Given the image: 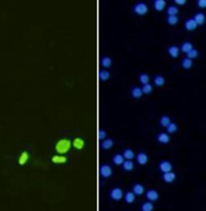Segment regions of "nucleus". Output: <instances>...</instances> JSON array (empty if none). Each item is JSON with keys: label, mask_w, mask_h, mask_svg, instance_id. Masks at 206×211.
<instances>
[{"label": "nucleus", "mask_w": 206, "mask_h": 211, "mask_svg": "<svg viewBox=\"0 0 206 211\" xmlns=\"http://www.w3.org/2000/svg\"><path fill=\"white\" fill-rule=\"evenodd\" d=\"M72 147V142L68 138H62L57 141L56 145H55V149L56 151L60 153V154H65L71 149Z\"/></svg>", "instance_id": "nucleus-1"}, {"label": "nucleus", "mask_w": 206, "mask_h": 211, "mask_svg": "<svg viewBox=\"0 0 206 211\" xmlns=\"http://www.w3.org/2000/svg\"><path fill=\"white\" fill-rule=\"evenodd\" d=\"M148 9V5L145 4V2H142V1L135 3L134 6V11L135 12V13H137L140 15H143V14L147 13Z\"/></svg>", "instance_id": "nucleus-2"}, {"label": "nucleus", "mask_w": 206, "mask_h": 211, "mask_svg": "<svg viewBox=\"0 0 206 211\" xmlns=\"http://www.w3.org/2000/svg\"><path fill=\"white\" fill-rule=\"evenodd\" d=\"M99 171H100V174L103 178H109L112 174V169H111V166L108 165H102L100 166Z\"/></svg>", "instance_id": "nucleus-3"}, {"label": "nucleus", "mask_w": 206, "mask_h": 211, "mask_svg": "<svg viewBox=\"0 0 206 211\" xmlns=\"http://www.w3.org/2000/svg\"><path fill=\"white\" fill-rule=\"evenodd\" d=\"M110 197H111V199H113V200H115V201H117V200H120L122 197H123V192H122V190L120 188H113L111 190V192H110Z\"/></svg>", "instance_id": "nucleus-4"}, {"label": "nucleus", "mask_w": 206, "mask_h": 211, "mask_svg": "<svg viewBox=\"0 0 206 211\" xmlns=\"http://www.w3.org/2000/svg\"><path fill=\"white\" fill-rule=\"evenodd\" d=\"M159 169L163 171V173H168V171H172V169H173V166L170 161L168 160H163L160 163L159 165Z\"/></svg>", "instance_id": "nucleus-5"}, {"label": "nucleus", "mask_w": 206, "mask_h": 211, "mask_svg": "<svg viewBox=\"0 0 206 211\" xmlns=\"http://www.w3.org/2000/svg\"><path fill=\"white\" fill-rule=\"evenodd\" d=\"M72 146H74L76 149L78 150H81V149H83L85 146V141H84V139L83 138H81V137H76V138H74V140H73V142H72Z\"/></svg>", "instance_id": "nucleus-6"}, {"label": "nucleus", "mask_w": 206, "mask_h": 211, "mask_svg": "<svg viewBox=\"0 0 206 211\" xmlns=\"http://www.w3.org/2000/svg\"><path fill=\"white\" fill-rule=\"evenodd\" d=\"M68 158L66 155L64 154H56L52 157V163H56V165H61V163H67Z\"/></svg>", "instance_id": "nucleus-7"}, {"label": "nucleus", "mask_w": 206, "mask_h": 211, "mask_svg": "<svg viewBox=\"0 0 206 211\" xmlns=\"http://www.w3.org/2000/svg\"><path fill=\"white\" fill-rule=\"evenodd\" d=\"M145 197H147L151 202L156 201V200L159 199V193L156 191V190L151 189V190H148V191H147V193H145Z\"/></svg>", "instance_id": "nucleus-8"}, {"label": "nucleus", "mask_w": 206, "mask_h": 211, "mask_svg": "<svg viewBox=\"0 0 206 211\" xmlns=\"http://www.w3.org/2000/svg\"><path fill=\"white\" fill-rule=\"evenodd\" d=\"M184 25H185V28H186V30L193 31V30H195V28H197L198 25L196 23V22L194 20V19H186V22H185Z\"/></svg>", "instance_id": "nucleus-9"}, {"label": "nucleus", "mask_w": 206, "mask_h": 211, "mask_svg": "<svg viewBox=\"0 0 206 211\" xmlns=\"http://www.w3.org/2000/svg\"><path fill=\"white\" fill-rule=\"evenodd\" d=\"M163 179L166 183H172L176 180V174L173 173V171H168V173H164L163 174Z\"/></svg>", "instance_id": "nucleus-10"}, {"label": "nucleus", "mask_w": 206, "mask_h": 211, "mask_svg": "<svg viewBox=\"0 0 206 211\" xmlns=\"http://www.w3.org/2000/svg\"><path fill=\"white\" fill-rule=\"evenodd\" d=\"M148 157L145 152H139L137 154V161L140 165H145V163H148Z\"/></svg>", "instance_id": "nucleus-11"}, {"label": "nucleus", "mask_w": 206, "mask_h": 211, "mask_svg": "<svg viewBox=\"0 0 206 211\" xmlns=\"http://www.w3.org/2000/svg\"><path fill=\"white\" fill-rule=\"evenodd\" d=\"M193 19H194V20L196 22L197 25H203V23L205 22L206 17H205V14L203 13V12H197V13H195Z\"/></svg>", "instance_id": "nucleus-12"}, {"label": "nucleus", "mask_w": 206, "mask_h": 211, "mask_svg": "<svg viewBox=\"0 0 206 211\" xmlns=\"http://www.w3.org/2000/svg\"><path fill=\"white\" fill-rule=\"evenodd\" d=\"M132 192L134 193L135 195H142L145 192V187L143 186L142 184H135L132 187Z\"/></svg>", "instance_id": "nucleus-13"}, {"label": "nucleus", "mask_w": 206, "mask_h": 211, "mask_svg": "<svg viewBox=\"0 0 206 211\" xmlns=\"http://www.w3.org/2000/svg\"><path fill=\"white\" fill-rule=\"evenodd\" d=\"M179 51H180L179 47H177L176 45H172L168 48V53L170 54L172 57H174V58L179 55Z\"/></svg>", "instance_id": "nucleus-14"}, {"label": "nucleus", "mask_w": 206, "mask_h": 211, "mask_svg": "<svg viewBox=\"0 0 206 211\" xmlns=\"http://www.w3.org/2000/svg\"><path fill=\"white\" fill-rule=\"evenodd\" d=\"M158 141L160 143H168L170 141V136L165 132H162L158 135Z\"/></svg>", "instance_id": "nucleus-15"}, {"label": "nucleus", "mask_w": 206, "mask_h": 211, "mask_svg": "<svg viewBox=\"0 0 206 211\" xmlns=\"http://www.w3.org/2000/svg\"><path fill=\"white\" fill-rule=\"evenodd\" d=\"M122 166H123V169L127 171H130L134 170V163L132 160H126L123 161V163H122Z\"/></svg>", "instance_id": "nucleus-16"}, {"label": "nucleus", "mask_w": 206, "mask_h": 211, "mask_svg": "<svg viewBox=\"0 0 206 211\" xmlns=\"http://www.w3.org/2000/svg\"><path fill=\"white\" fill-rule=\"evenodd\" d=\"M131 95L134 98H140V96L143 95V90H142V87H139V86H134L131 88Z\"/></svg>", "instance_id": "nucleus-17"}, {"label": "nucleus", "mask_w": 206, "mask_h": 211, "mask_svg": "<svg viewBox=\"0 0 206 211\" xmlns=\"http://www.w3.org/2000/svg\"><path fill=\"white\" fill-rule=\"evenodd\" d=\"M28 158H30V154H28V152L27 151H22L21 154H20V156H19V160H18V161H19V165H25V163H27Z\"/></svg>", "instance_id": "nucleus-18"}, {"label": "nucleus", "mask_w": 206, "mask_h": 211, "mask_svg": "<svg viewBox=\"0 0 206 211\" xmlns=\"http://www.w3.org/2000/svg\"><path fill=\"white\" fill-rule=\"evenodd\" d=\"M166 6V1L165 0H155L154 1V7L157 10H162L165 8Z\"/></svg>", "instance_id": "nucleus-19"}, {"label": "nucleus", "mask_w": 206, "mask_h": 211, "mask_svg": "<svg viewBox=\"0 0 206 211\" xmlns=\"http://www.w3.org/2000/svg\"><path fill=\"white\" fill-rule=\"evenodd\" d=\"M154 82H155L156 85H159V86H161V85L165 84L166 79H165V77H164L163 75H156L155 78H154Z\"/></svg>", "instance_id": "nucleus-20"}, {"label": "nucleus", "mask_w": 206, "mask_h": 211, "mask_svg": "<svg viewBox=\"0 0 206 211\" xmlns=\"http://www.w3.org/2000/svg\"><path fill=\"white\" fill-rule=\"evenodd\" d=\"M112 146H113V140L112 139H104L101 142V147L103 149H109Z\"/></svg>", "instance_id": "nucleus-21"}, {"label": "nucleus", "mask_w": 206, "mask_h": 211, "mask_svg": "<svg viewBox=\"0 0 206 211\" xmlns=\"http://www.w3.org/2000/svg\"><path fill=\"white\" fill-rule=\"evenodd\" d=\"M109 77H110V73H109V71L105 69H100L99 70V78H100L101 80H107L109 79Z\"/></svg>", "instance_id": "nucleus-22"}, {"label": "nucleus", "mask_w": 206, "mask_h": 211, "mask_svg": "<svg viewBox=\"0 0 206 211\" xmlns=\"http://www.w3.org/2000/svg\"><path fill=\"white\" fill-rule=\"evenodd\" d=\"M101 65H102L103 67H110L111 66V64H112V60L110 57H108V56H104L101 58Z\"/></svg>", "instance_id": "nucleus-23"}, {"label": "nucleus", "mask_w": 206, "mask_h": 211, "mask_svg": "<svg viewBox=\"0 0 206 211\" xmlns=\"http://www.w3.org/2000/svg\"><path fill=\"white\" fill-rule=\"evenodd\" d=\"M122 155H123V157L126 158V160H131V158L134 157V150H132V149H130V148H127V149H126L123 151Z\"/></svg>", "instance_id": "nucleus-24"}, {"label": "nucleus", "mask_w": 206, "mask_h": 211, "mask_svg": "<svg viewBox=\"0 0 206 211\" xmlns=\"http://www.w3.org/2000/svg\"><path fill=\"white\" fill-rule=\"evenodd\" d=\"M112 161H113L115 165H122L124 161V157L122 154H119V153H117L113 156V158H112Z\"/></svg>", "instance_id": "nucleus-25"}, {"label": "nucleus", "mask_w": 206, "mask_h": 211, "mask_svg": "<svg viewBox=\"0 0 206 211\" xmlns=\"http://www.w3.org/2000/svg\"><path fill=\"white\" fill-rule=\"evenodd\" d=\"M124 198H126V201L128 203V204H130V203H132L134 201L135 194L132 191H129V192H127L126 195H124Z\"/></svg>", "instance_id": "nucleus-26"}, {"label": "nucleus", "mask_w": 206, "mask_h": 211, "mask_svg": "<svg viewBox=\"0 0 206 211\" xmlns=\"http://www.w3.org/2000/svg\"><path fill=\"white\" fill-rule=\"evenodd\" d=\"M192 65H193V61H192V59H189V58H184L183 60H182V67L185 69H189V68H191L192 67Z\"/></svg>", "instance_id": "nucleus-27"}, {"label": "nucleus", "mask_w": 206, "mask_h": 211, "mask_svg": "<svg viewBox=\"0 0 206 211\" xmlns=\"http://www.w3.org/2000/svg\"><path fill=\"white\" fill-rule=\"evenodd\" d=\"M178 11H179L178 7L175 6V5H169L168 8H167V13L169 15H177Z\"/></svg>", "instance_id": "nucleus-28"}, {"label": "nucleus", "mask_w": 206, "mask_h": 211, "mask_svg": "<svg viewBox=\"0 0 206 211\" xmlns=\"http://www.w3.org/2000/svg\"><path fill=\"white\" fill-rule=\"evenodd\" d=\"M191 49H193V45H192V43H190V42H184V43L181 45V50L185 52V53L189 52Z\"/></svg>", "instance_id": "nucleus-29"}, {"label": "nucleus", "mask_w": 206, "mask_h": 211, "mask_svg": "<svg viewBox=\"0 0 206 211\" xmlns=\"http://www.w3.org/2000/svg\"><path fill=\"white\" fill-rule=\"evenodd\" d=\"M171 123V119L168 116H162L160 119V124L163 127H168V125Z\"/></svg>", "instance_id": "nucleus-30"}, {"label": "nucleus", "mask_w": 206, "mask_h": 211, "mask_svg": "<svg viewBox=\"0 0 206 211\" xmlns=\"http://www.w3.org/2000/svg\"><path fill=\"white\" fill-rule=\"evenodd\" d=\"M140 81L143 83V84H147L150 81V75L147 74V73H140Z\"/></svg>", "instance_id": "nucleus-31"}, {"label": "nucleus", "mask_w": 206, "mask_h": 211, "mask_svg": "<svg viewBox=\"0 0 206 211\" xmlns=\"http://www.w3.org/2000/svg\"><path fill=\"white\" fill-rule=\"evenodd\" d=\"M143 211H153L154 210V204L152 202H145L142 205Z\"/></svg>", "instance_id": "nucleus-32"}, {"label": "nucleus", "mask_w": 206, "mask_h": 211, "mask_svg": "<svg viewBox=\"0 0 206 211\" xmlns=\"http://www.w3.org/2000/svg\"><path fill=\"white\" fill-rule=\"evenodd\" d=\"M187 58H189V59H194V58H196V57L198 56V51L196 50V49H191L189 52H187Z\"/></svg>", "instance_id": "nucleus-33"}, {"label": "nucleus", "mask_w": 206, "mask_h": 211, "mask_svg": "<svg viewBox=\"0 0 206 211\" xmlns=\"http://www.w3.org/2000/svg\"><path fill=\"white\" fill-rule=\"evenodd\" d=\"M143 93H150L153 92V85L151 83H147V84H143L142 87Z\"/></svg>", "instance_id": "nucleus-34"}, {"label": "nucleus", "mask_w": 206, "mask_h": 211, "mask_svg": "<svg viewBox=\"0 0 206 211\" xmlns=\"http://www.w3.org/2000/svg\"><path fill=\"white\" fill-rule=\"evenodd\" d=\"M179 20V17L177 16V15H169L168 17H167V22H168L170 25H176L177 22H178Z\"/></svg>", "instance_id": "nucleus-35"}, {"label": "nucleus", "mask_w": 206, "mask_h": 211, "mask_svg": "<svg viewBox=\"0 0 206 211\" xmlns=\"http://www.w3.org/2000/svg\"><path fill=\"white\" fill-rule=\"evenodd\" d=\"M167 130H168L169 133H175V132L178 130V126H177L175 123H171L168 125V127H167Z\"/></svg>", "instance_id": "nucleus-36"}, {"label": "nucleus", "mask_w": 206, "mask_h": 211, "mask_svg": "<svg viewBox=\"0 0 206 211\" xmlns=\"http://www.w3.org/2000/svg\"><path fill=\"white\" fill-rule=\"evenodd\" d=\"M98 138L100 140H104V138H106V132L104 130H100L98 132Z\"/></svg>", "instance_id": "nucleus-37"}, {"label": "nucleus", "mask_w": 206, "mask_h": 211, "mask_svg": "<svg viewBox=\"0 0 206 211\" xmlns=\"http://www.w3.org/2000/svg\"><path fill=\"white\" fill-rule=\"evenodd\" d=\"M197 4H198V6H200L201 8H205L206 7V0H198Z\"/></svg>", "instance_id": "nucleus-38"}, {"label": "nucleus", "mask_w": 206, "mask_h": 211, "mask_svg": "<svg viewBox=\"0 0 206 211\" xmlns=\"http://www.w3.org/2000/svg\"><path fill=\"white\" fill-rule=\"evenodd\" d=\"M177 4H185L186 3V0H175Z\"/></svg>", "instance_id": "nucleus-39"}]
</instances>
